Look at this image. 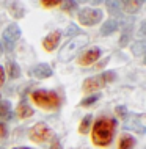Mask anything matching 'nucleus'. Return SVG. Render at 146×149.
<instances>
[{
  "mask_svg": "<svg viewBox=\"0 0 146 149\" xmlns=\"http://www.w3.org/2000/svg\"><path fill=\"white\" fill-rule=\"evenodd\" d=\"M116 123L110 118H101L93 124L91 130V140L96 146H108L115 135Z\"/></svg>",
  "mask_w": 146,
  "mask_h": 149,
  "instance_id": "obj_1",
  "label": "nucleus"
},
{
  "mask_svg": "<svg viewBox=\"0 0 146 149\" xmlns=\"http://www.w3.org/2000/svg\"><path fill=\"white\" fill-rule=\"evenodd\" d=\"M87 44H88V36L87 35L80 33L79 36L71 38L69 41L64 42L61 46V49H60V52H58V60L63 61V63L71 61V60L79 54V50L82 49L83 46H87Z\"/></svg>",
  "mask_w": 146,
  "mask_h": 149,
  "instance_id": "obj_2",
  "label": "nucleus"
},
{
  "mask_svg": "<svg viewBox=\"0 0 146 149\" xmlns=\"http://www.w3.org/2000/svg\"><path fill=\"white\" fill-rule=\"evenodd\" d=\"M31 99H33L36 105L46 108V110H52V108H57L60 105V97L54 91H46V90L33 91L31 93Z\"/></svg>",
  "mask_w": 146,
  "mask_h": 149,
  "instance_id": "obj_3",
  "label": "nucleus"
},
{
  "mask_svg": "<svg viewBox=\"0 0 146 149\" xmlns=\"http://www.w3.org/2000/svg\"><path fill=\"white\" fill-rule=\"evenodd\" d=\"M77 17H79V22L82 24V25L93 27V25H96V24H99L102 21L104 13L99 8H83V10L79 11Z\"/></svg>",
  "mask_w": 146,
  "mask_h": 149,
  "instance_id": "obj_4",
  "label": "nucleus"
},
{
  "mask_svg": "<svg viewBox=\"0 0 146 149\" xmlns=\"http://www.w3.org/2000/svg\"><path fill=\"white\" fill-rule=\"evenodd\" d=\"M21 33H22V30H21V27H19L17 24H10V25L3 30L2 36H3V42H5V49L8 52L13 50L14 42L21 38Z\"/></svg>",
  "mask_w": 146,
  "mask_h": 149,
  "instance_id": "obj_5",
  "label": "nucleus"
},
{
  "mask_svg": "<svg viewBox=\"0 0 146 149\" xmlns=\"http://www.w3.org/2000/svg\"><path fill=\"white\" fill-rule=\"evenodd\" d=\"M52 136H54L52 130L44 123L35 124V126L31 127V130H30V138L33 140L35 143H44V141H47V140H50Z\"/></svg>",
  "mask_w": 146,
  "mask_h": 149,
  "instance_id": "obj_6",
  "label": "nucleus"
},
{
  "mask_svg": "<svg viewBox=\"0 0 146 149\" xmlns=\"http://www.w3.org/2000/svg\"><path fill=\"white\" fill-rule=\"evenodd\" d=\"M99 57H101V49L99 47H91L79 57V64L80 66H90V64L96 63Z\"/></svg>",
  "mask_w": 146,
  "mask_h": 149,
  "instance_id": "obj_7",
  "label": "nucleus"
},
{
  "mask_svg": "<svg viewBox=\"0 0 146 149\" xmlns=\"http://www.w3.org/2000/svg\"><path fill=\"white\" fill-rule=\"evenodd\" d=\"M28 74H30L31 77H35V79H39V80H41V79L52 77L54 71H52V68L49 66L47 63H39V64H36V66L31 68Z\"/></svg>",
  "mask_w": 146,
  "mask_h": 149,
  "instance_id": "obj_8",
  "label": "nucleus"
},
{
  "mask_svg": "<svg viewBox=\"0 0 146 149\" xmlns=\"http://www.w3.org/2000/svg\"><path fill=\"white\" fill-rule=\"evenodd\" d=\"M105 82L102 79V75H94V77H88L83 82V91L85 93H94L101 88H104Z\"/></svg>",
  "mask_w": 146,
  "mask_h": 149,
  "instance_id": "obj_9",
  "label": "nucleus"
},
{
  "mask_svg": "<svg viewBox=\"0 0 146 149\" xmlns=\"http://www.w3.org/2000/svg\"><path fill=\"white\" fill-rule=\"evenodd\" d=\"M60 39H61V31H58V30L52 31V33H49L46 38L43 39V47H44V49H46L47 52L55 50L57 47H58Z\"/></svg>",
  "mask_w": 146,
  "mask_h": 149,
  "instance_id": "obj_10",
  "label": "nucleus"
},
{
  "mask_svg": "<svg viewBox=\"0 0 146 149\" xmlns=\"http://www.w3.org/2000/svg\"><path fill=\"white\" fill-rule=\"evenodd\" d=\"M126 119H129L127 123H126V129H132V130H135L137 134H145V126H143V116L141 115H133L132 118H126Z\"/></svg>",
  "mask_w": 146,
  "mask_h": 149,
  "instance_id": "obj_11",
  "label": "nucleus"
},
{
  "mask_svg": "<svg viewBox=\"0 0 146 149\" xmlns=\"http://www.w3.org/2000/svg\"><path fill=\"white\" fill-rule=\"evenodd\" d=\"M118 27H119V22L116 21V19H108V21H105L102 24V27H101V35L102 36L113 35L116 30H118Z\"/></svg>",
  "mask_w": 146,
  "mask_h": 149,
  "instance_id": "obj_12",
  "label": "nucleus"
},
{
  "mask_svg": "<svg viewBox=\"0 0 146 149\" xmlns=\"http://www.w3.org/2000/svg\"><path fill=\"white\" fill-rule=\"evenodd\" d=\"M121 5H123V10L127 14H135V13H138V11H140L143 2H138V0H127V2H123Z\"/></svg>",
  "mask_w": 146,
  "mask_h": 149,
  "instance_id": "obj_13",
  "label": "nucleus"
},
{
  "mask_svg": "<svg viewBox=\"0 0 146 149\" xmlns=\"http://www.w3.org/2000/svg\"><path fill=\"white\" fill-rule=\"evenodd\" d=\"M16 115H17L21 119L30 118V116L33 115V108H31L30 105H27L25 102H19L17 108H16Z\"/></svg>",
  "mask_w": 146,
  "mask_h": 149,
  "instance_id": "obj_14",
  "label": "nucleus"
},
{
  "mask_svg": "<svg viewBox=\"0 0 146 149\" xmlns=\"http://www.w3.org/2000/svg\"><path fill=\"white\" fill-rule=\"evenodd\" d=\"M6 72L10 79H17L21 77V68L16 61H11V60H6Z\"/></svg>",
  "mask_w": 146,
  "mask_h": 149,
  "instance_id": "obj_15",
  "label": "nucleus"
},
{
  "mask_svg": "<svg viewBox=\"0 0 146 149\" xmlns=\"http://www.w3.org/2000/svg\"><path fill=\"white\" fill-rule=\"evenodd\" d=\"M0 118L3 119H13V111H11V102L10 100H2L0 102Z\"/></svg>",
  "mask_w": 146,
  "mask_h": 149,
  "instance_id": "obj_16",
  "label": "nucleus"
},
{
  "mask_svg": "<svg viewBox=\"0 0 146 149\" xmlns=\"http://www.w3.org/2000/svg\"><path fill=\"white\" fill-rule=\"evenodd\" d=\"M133 146H135V140H133V136L127 135V134L121 135L119 144H118V148H119V149H132Z\"/></svg>",
  "mask_w": 146,
  "mask_h": 149,
  "instance_id": "obj_17",
  "label": "nucleus"
},
{
  "mask_svg": "<svg viewBox=\"0 0 146 149\" xmlns=\"http://www.w3.org/2000/svg\"><path fill=\"white\" fill-rule=\"evenodd\" d=\"M131 50H132V54L135 55V57H141V55L145 54V50H146V42L143 41V39L133 41V44L131 46Z\"/></svg>",
  "mask_w": 146,
  "mask_h": 149,
  "instance_id": "obj_18",
  "label": "nucleus"
},
{
  "mask_svg": "<svg viewBox=\"0 0 146 149\" xmlns=\"http://www.w3.org/2000/svg\"><path fill=\"white\" fill-rule=\"evenodd\" d=\"M6 8L8 10H10V13L14 16V17H22L24 16V13H25V11H24V8L19 5V3H16V2H11V3H6Z\"/></svg>",
  "mask_w": 146,
  "mask_h": 149,
  "instance_id": "obj_19",
  "label": "nucleus"
},
{
  "mask_svg": "<svg viewBox=\"0 0 146 149\" xmlns=\"http://www.w3.org/2000/svg\"><path fill=\"white\" fill-rule=\"evenodd\" d=\"M91 123H93V116L91 115H87L83 116V119L80 121V126H79V132L80 134H87L91 127Z\"/></svg>",
  "mask_w": 146,
  "mask_h": 149,
  "instance_id": "obj_20",
  "label": "nucleus"
},
{
  "mask_svg": "<svg viewBox=\"0 0 146 149\" xmlns=\"http://www.w3.org/2000/svg\"><path fill=\"white\" fill-rule=\"evenodd\" d=\"M107 10H108V13H110V14L118 16L121 13V2H116V0L107 2Z\"/></svg>",
  "mask_w": 146,
  "mask_h": 149,
  "instance_id": "obj_21",
  "label": "nucleus"
},
{
  "mask_svg": "<svg viewBox=\"0 0 146 149\" xmlns=\"http://www.w3.org/2000/svg\"><path fill=\"white\" fill-rule=\"evenodd\" d=\"M101 97V94H91V96H88V97H85L82 102H80V105L82 107H90L93 105V104H96V100Z\"/></svg>",
  "mask_w": 146,
  "mask_h": 149,
  "instance_id": "obj_22",
  "label": "nucleus"
},
{
  "mask_svg": "<svg viewBox=\"0 0 146 149\" xmlns=\"http://www.w3.org/2000/svg\"><path fill=\"white\" fill-rule=\"evenodd\" d=\"M101 75H102V79H104L105 83L115 82V80H116V72H115V71H105L104 74H101Z\"/></svg>",
  "mask_w": 146,
  "mask_h": 149,
  "instance_id": "obj_23",
  "label": "nucleus"
},
{
  "mask_svg": "<svg viewBox=\"0 0 146 149\" xmlns=\"http://www.w3.org/2000/svg\"><path fill=\"white\" fill-rule=\"evenodd\" d=\"M115 113L118 115V118L126 119V118H127V108H126V105H118L115 108Z\"/></svg>",
  "mask_w": 146,
  "mask_h": 149,
  "instance_id": "obj_24",
  "label": "nucleus"
},
{
  "mask_svg": "<svg viewBox=\"0 0 146 149\" xmlns=\"http://www.w3.org/2000/svg\"><path fill=\"white\" fill-rule=\"evenodd\" d=\"M66 35H68V36H72V38H74V36H79V35H80V31H79V27H77V25H74V24H71V25L68 27V31H66Z\"/></svg>",
  "mask_w": 146,
  "mask_h": 149,
  "instance_id": "obj_25",
  "label": "nucleus"
},
{
  "mask_svg": "<svg viewBox=\"0 0 146 149\" xmlns=\"http://www.w3.org/2000/svg\"><path fill=\"white\" fill-rule=\"evenodd\" d=\"M61 6L64 11H74V10H77V2H74V0L72 2H64Z\"/></svg>",
  "mask_w": 146,
  "mask_h": 149,
  "instance_id": "obj_26",
  "label": "nucleus"
},
{
  "mask_svg": "<svg viewBox=\"0 0 146 149\" xmlns=\"http://www.w3.org/2000/svg\"><path fill=\"white\" fill-rule=\"evenodd\" d=\"M129 41H131V33H123L119 38V46L121 47H126L129 44Z\"/></svg>",
  "mask_w": 146,
  "mask_h": 149,
  "instance_id": "obj_27",
  "label": "nucleus"
},
{
  "mask_svg": "<svg viewBox=\"0 0 146 149\" xmlns=\"http://www.w3.org/2000/svg\"><path fill=\"white\" fill-rule=\"evenodd\" d=\"M41 5H43L44 8H54V6H57V5H61V3H60L58 0H43Z\"/></svg>",
  "mask_w": 146,
  "mask_h": 149,
  "instance_id": "obj_28",
  "label": "nucleus"
},
{
  "mask_svg": "<svg viewBox=\"0 0 146 149\" xmlns=\"http://www.w3.org/2000/svg\"><path fill=\"white\" fill-rule=\"evenodd\" d=\"M3 82H5V69L3 66H0V86L3 85Z\"/></svg>",
  "mask_w": 146,
  "mask_h": 149,
  "instance_id": "obj_29",
  "label": "nucleus"
},
{
  "mask_svg": "<svg viewBox=\"0 0 146 149\" xmlns=\"http://www.w3.org/2000/svg\"><path fill=\"white\" fill-rule=\"evenodd\" d=\"M5 135H6V127H5V124L0 123V138H3Z\"/></svg>",
  "mask_w": 146,
  "mask_h": 149,
  "instance_id": "obj_30",
  "label": "nucleus"
},
{
  "mask_svg": "<svg viewBox=\"0 0 146 149\" xmlns=\"http://www.w3.org/2000/svg\"><path fill=\"white\" fill-rule=\"evenodd\" d=\"M50 149H61V144L58 143V140H55V141L52 143V146H50Z\"/></svg>",
  "mask_w": 146,
  "mask_h": 149,
  "instance_id": "obj_31",
  "label": "nucleus"
},
{
  "mask_svg": "<svg viewBox=\"0 0 146 149\" xmlns=\"http://www.w3.org/2000/svg\"><path fill=\"white\" fill-rule=\"evenodd\" d=\"M145 25H146V22H145V21H143V22L140 24V31H138V33H140L141 36L145 35Z\"/></svg>",
  "mask_w": 146,
  "mask_h": 149,
  "instance_id": "obj_32",
  "label": "nucleus"
},
{
  "mask_svg": "<svg viewBox=\"0 0 146 149\" xmlns=\"http://www.w3.org/2000/svg\"><path fill=\"white\" fill-rule=\"evenodd\" d=\"M2 52H3V47H2V44H0V55H2Z\"/></svg>",
  "mask_w": 146,
  "mask_h": 149,
  "instance_id": "obj_33",
  "label": "nucleus"
},
{
  "mask_svg": "<svg viewBox=\"0 0 146 149\" xmlns=\"http://www.w3.org/2000/svg\"><path fill=\"white\" fill-rule=\"evenodd\" d=\"M14 149H30V148H14Z\"/></svg>",
  "mask_w": 146,
  "mask_h": 149,
  "instance_id": "obj_34",
  "label": "nucleus"
},
{
  "mask_svg": "<svg viewBox=\"0 0 146 149\" xmlns=\"http://www.w3.org/2000/svg\"><path fill=\"white\" fill-rule=\"evenodd\" d=\"M0 149H3V148H2V146H0Z\"/></svg>",
  "mask_w": 146,
  "mask_h": 149,
  "instance_id": "obj_35",
  "label": "nucleus"
}]
</instances>
